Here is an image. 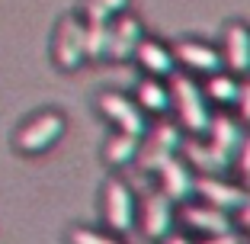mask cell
<instances>
[{
	"label": "cell",
	"instance_id": "6da1fadb",
	"mask_svg": "<svg viewBox=\"0 0 250 244\" xmlns=\"http://www.w3.org/2000/svg\"><path fill=\"white\" fill-rule=\"evenodd\" d=\"M170 103L177 106V116H180L186 132H192V135L208 132V122H212L208 96L202 93V87L189 74H180V71L170 74Z\"/></svg>",
	"mask_w": 250,
	"mask_h": 244
},
{
	"label": "cell",
	"instance_id": "7a4b0ae2",
	"mask_svg": "<svg viewBox=\"0 0 250 244\" xmlns=\"http://www.w3.org/2000/svg\"><path fill=\"white\" fill-rule=\"evenodd\" d=\"M64 135V116L61 112H39L16 132V148L22 155H42Z\"/></svg>",
	"mask_w": 250,
	"mask_h": 244
},
{
	"label": "cell",
	"instance_id": "3957f363",
	"mask_svg": "<svg viewBox=\"0 0 250 244\" xmlns=\"http://www.w3.org/2000/svg\"><path fill=\"white\" fill-rule=\"evenodd\" d=\"M100 112H103L109 122H116L119 132H132L138 135V138H145L147 135V119H145V110H141L138 103H135L132 96L125 93H103L100 96Z\"/></svg>",
	"mask_w": 250,
	"mask_h": 244
},
{
	"label": "cell",
	"instance_id": "277c9868",
	"mask_svg": "<svg viewBox=\"0 0 250 244\" xmlns=\"http://www.w3.org/2000/svg\"><path fill=\"white\" fill-rule=\"evenodd\" d=\"M55 61L64 71H77L87 61V48H83V20L77 16H64L55 32Z\"/></svg>",
	"mask_w": 250,
	"mask_h": 244
},
{
	"label": "cell",
	"instance_id": "5b68a950",
	"mask_svg": "<svg viewBox=\"0 0 250 244\" xmlns=\"http://www.w3.org/2000/svg\"><path fill=\"white\" fill-rule=\"evenodd\" d=\"M157 174V183H161V193L170 196L173 202H189L196 196V170L183 161V157H167L161 167L154 170Z\"/></svg>",
	"mask_w": 250,
	"mask_h": 244
},
{
	"label": "cell",
	"instance_id": "8992f818",
	"mask_svg": "<svg viewBox=\"0 0 250 244\" xmlns=\"http://www.w3.org/2000/svg\"><path fill=\"white\" fill-rule=\"evenodd\" d=\"M196 196L202 202H208V206L221 209V212H237L250 200V190H244L237 183H228V180H221V177H199Z\"/></svg>",
	"mask_w": 250,
	"mask_h": 244
},
{
	"label": "cell",
	"instance_id": "52a82bcc",
	"mask_svg": "<svg viewBox=\"0 0 250 244\" xmlns=\"http://www.w3.org/2000/svg\"><path fill=\"white\" fill-rule=\"evenodd\" d=\"M180 151H183V161L196 170L199 177H221V174L234 164V157H228L225 151H218L212 141L206 145V141H199V138H189V141L180 145Z\"/></svg>",
	"mask_w": 250,
	"mask_h": 244
},
{
	"label": "cell",
	"instance_id": "ba28073f",
	"mask_svg": "<svg viewBox=\"0 0 250 244\" xmlns=\"http://www.w3.org/2000/svg\"><path fill=\"white\" fill-rule=\"evenodd\" d=\"M106 222H109L112 231L125 235V231H132L135 225V193L128 183L122 180H109L106 183Z\"/></svg>",
	"mask_w": 250,
	"mask_h": 244
},
{
	"label": "cell",
	"instance_id": "9c48e42d",
	"mask_svg": "<svg viewBox=\"0 0 250 244\" xmlns=\"http://www.w3.org/2000/svg\"><path fill=\"white\" fill-rule=\"evenodd\" d=\"M173 58H177V65H183L192 74H215L225 65L218 48H212L208 42H196V39H183V42L173 45Z\"/></svg>",
	"mask_w": 250,
	"mask_h": 244
},
{
	"label": "cell",
	"instance_id": "30bf717a",
	"mask_svg": "<svg viewBox=\"0 0 250 244\" xmlns=\"http://www.w3.org/2000/svg\"><path fill=\"white\" fill-rule=\"evenodd\" d=\"M180 145H183V132H180L173 122H161V126L151 132V138H147V148H141V164H145V170H157L167 157H173L180 151Z\"/></svg>",
	"mask_w": 250,
	"mask_h": 244
},
{
	"label": "cell",
	"instance_id": "8fae6325",
	"mask_svg": "<svg viewBox=\"0 0 250 244\" xmlns=\"http://www.w3.org/2000/svg\"><path fill=\"white\" fill-rule=\"evenodd\" d=\"M186 225L192 231H202V235H221V231H231L234 222H231L228 212H221V209L208 206V202H183V212H180Z\"/></svg>",
	"mask_w": 250,
	"mask_h": 244
},
{
	"label": "cell",
	"instance_id": "7c38bea8",
	"mask_svg": "<svg viewBox=\"0 0 250 244\" xmlns=\"http://www.w3.org/2000/svg\"><path fill=\"white\" fill-rule=\"evenodd\" d=\"M177 202L164 196L161 190L151 193L145 200V231L147 238H154V241H164V238L173 231V222H177Z\"/></svg>",
	"mask_w": 250,
	"mask_h": 244
},
{
	"label": "cell",
	"instance_id": "4fadbf2b",
	"mask_svg": "<svg viewBox=\"0 0 250 244\" xmlns=\"http://www.w3.org/2000/svg\"><path fill=\"white\" fill-rule=\"evenodd\" d=\"M141 42V22L135 16H119V20L109 22V45H106V58H116V61H125L132 58L135 48Z\"/></svg>",
	"mask_w": 250,
	"mask_h": 244
},
{
	"label": "cell",
	"instance_id": "5bb4252c",
	"mask_svg": "<svg viewBox=\"0 0 250 244\" xmlns=\"http://www.w3.org/2000/svg\"><path fill=\"white\" fill-rule=\"evenodd\" d=\"M225 65L237 74H250V29L244 22H231L225 36Z\"/></svg>",
	"mask_w": 250,
	"mask_h": 244
},
{
	"label": "cell",
	"instance_id": "9a60e30c",
	"mask_svg": "<svg viewBox=\"0 0 250 244\" xmlns=\"http://www.w3.org/2000/svg\"><path fill=\"white\" fill-rule=\"evenodd\" d=\"M135 55H138L141 67H145L147 74H154V77H170L173 71H177L173 48H167V45L154 42V39H141L138 48H135Z\"/></svg>",
	"mask_w": 250,
	"mask_h": 244
},
{
	"label": "cell",
	"instance_id": "2e32d148",
	"mask_svg": "<svg viewBox=\"0 0 250 244\" xmlns=\"http://www.w3.org/2000/svg\"><path fill=\"white\" fill-rule=\"evenodd\" d=\"M206 135H212V145H215L218 151H225L228 157L237 155V148H241V141H244L241 122H234L231 116H212Z\"/></svg>",
	"mask_w": 250,
	"mask_h": 244
},
{
	"label": "cell",
	"instance_id": "e0dca14e",
	"mask_svg": "<svg viewBox=\"0 0 250 244\" xmlns=\"http://www.w3.org/2000/svg\"><path fill=\"white\" fill-rule=\"evenodd\" d=\"M141 151V138L132 132H116L109 141H106V161L122 167V164H132Z\"/></svg>",
	"mask_w": 250,
	"mask_h": 244
},
{
	"label": "cell",
	"instance_id": "ac0fdd59",
	"mask_svg": "<svg viewBox=\"0 0 250 244\" xmlns=\"http://www.w3.org/2000/svg\"><path fill=\"white\" fill-rule=\"evenodd\" d=\"M237 87H241V81H237L234 74H225V71H215V74H208L206 87H202V93L212 100V103L218 106H231L237 100Z\"/></svg>",
	"mask_w": 250,
	"mask_h": 244
},
{
	"label": "cell",
	"instance_id": "d6986e66",
	"mask_svg": "<svg viewBox=\"0 0 250 244\" xmlns=\"http://www.w3.org/2000/svg\"><path fill=\"white\" fill-rule=\"evenodd\" d=\"M138 106L147 112H167L170 106V90L164 87L161 81H154V77H147V81L138 84Z\"/></svg>",
	"mask_w": 250,
	"mask_h": 244
},
{
	"label": "cell",
	"instance_id": "ffe728a7",
	"mask_svg": "<svg viewBox=\"0 0 250 244\" xmlns=\"http://www.w3.org/2000/svg\"><path fill=\"white\" fill-rule=\"evenodd\" d=\"M109 45V22L106 20H83V48L87 58H103Z\"/></svg>",
	"mask_w": 250,
	"mask_h": 244
},
{
	"label": "cell",
	"instance_id": "44dd1931",
	"mask_svg": "<svg viewBox=\"0 0 250 244\" xmlns=\"http://www.w3.org/2000/svg\"><path fill=\"white\" fill-rule=\"evenodd\" d=\"M128 10V0H83V20H106L112 22Z\"/></svg>",
	"mask_w": 250,
	"mask_h": 244
},
{
	"label": "cell",
	"instance_id": "7402d4cb",
	"mask_svg": "<svg viewBox=\"0 0 250 244\" xmlns=\"http://www.w3.org/2000/svg\"><path fill=\"white\" fill-rule=\"evenodd\" d=\"M71 244H122V241H116V238L103 235V231L77 228V231H71Z\"/></svg>",
	"mask_w": 250,
	"mask_h": 244
},
{
	"label": "cell",
	"instance_id": "603a6c76",
	"mask_svg": "<svg viewBox=\"0 0 250 244\" xmlns=\"http://www.w3.org/2000/svg\"><path fill=\"white\" fill-rule=\"evenodd\" d=\"M237 110H241V119L244 122H250V81H244L241 87H237Z\"/></svg>",
	"mask_w": 250,
	"mask_h": 244
},
{
	"label": "cell",
	"instance_id": "cb8c5ba5",
	"mask_svg": "<svg viewBox=\"0 0 250 244\" xmlns=\"http://www.w3.org/2000/svg\"><path fill=\"white\" fill-rule=\"evenodd\" d=\"M202 244H247V241H244V235H237L231 228V231H221V235H208Z\"/></svg>",
	"mask_w": 250,
	"mask_h": 244
},
{
	"label": "cell",
	"instance_id": "d4e9b609",
	"mask_svg": "<svg viewBox=\"0 0 250 244\" xmlns=\"http://www.w3.org/2000/svg\"><path fill=\"white\" fill-rule=\"evenodd\" d=\"M237 167H241V174L244 177H250V138L244 135V141H241V148H237Z\"/></svg>",
	"mask_w": 250,
	"mask_h": 244
},
{
	"label": "cell",
	"instance_id": "484cf974",
	"mask_svg": "<svg viewBox=\"0 0 250 244\" xmlns=\"http://www.w3.org/2000/svg\"><path fill=\"white\" fill-rule=\"evenodd\" d=\"M237 222L244 225V231H250V200L244 202L241 209H237Z\"/></svg>",
	"mask_w": 250,
	"mask_h": 244
},
{
	"label": "cell",
	"instance_id": "4316f807",
	"mask_svg": "<svg viewBox=\"0 0 250 244\" xmlns=\"http://www.w3.org/2000/svg\"><path fill=\"white\" fill-rule=\"evenodd\" d=\"M164 244H192V241L186 235H173V231H170V235L164 238Z\"/></svg>",
	"mask_w": 250,
	"mask_h": 244
}]
</instances>
